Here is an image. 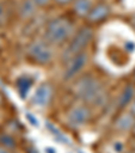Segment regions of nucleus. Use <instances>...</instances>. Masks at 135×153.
<instances>
[{"instance_id": "obj_6", "label": "nucleus", "mask_w": 135, "mask_h": 153, "mask_svg": "<svg viewBox=\"0 0 135 153\" xmlns=\"http://www.w3.org/2000/svg\"><path fill=\"white\" fill-rule=\"evenodd\" d=\"M89 121H91V108L85 103H80V104L73 106L68 111V114H66V122H68V125L75 127V129L85 126Z\"/></svg>"}, {"instance_id": "obj_13", "label": "nucleus", "mask_w": 135, "mask_h": 153, "mask_svg": "<svg viewBox=\"0 0 135 153\" xmlns=\"http://www.w3.org/2000/svg\"><path fill=\"white\" fill-rule=\"evenodd\" d=\"M32 84V79H30L29 76H22L16 80V88L19 91V94L22 96H26L27 91L30 90V87Z\"/></svg>"}, {"instance_id": "obj_5", "label": "nucleus", "mask_w": 135, "mask_h": 153, "mask_svg": "<svg viewBox=\"0 0 135 153\" xmlns=\"http://www.w3.org/2000/svg\"><path fill=\"white\" fill-rule=\"evenodd\" d=\"M86 64H88V54H86V52H81L72 56L70 58H68L65 61L62 79L65 81H70L77 79L80 76V73L85 69Z\"/></svg>"}, {"instance_id": "obj_7", "label": "nucleus", "mask_w": 135, "mask_h": 153, "mask_svg": "<svg viewBox=\"0 0 135 153\" xmlns=\"http://www.w3.org/2000/svg\"><path fill=\"white\" fill-rule=\"evenodd\" d=\"M111 14V7L105 3V1H99V3L93 4L91 11H89L86 19L91 23H100L103 20H105Z\"/></svg>"}, {"instance_id": "obj_11", "label": "nucleus", "mask_w": 135, "mask_h": 153, "mask_svg": "<svg viewBox=\"0 0 135 153\" xmlns=\"http://www.w3.org/2000/svg\"><path fill=\"white\" fill-rule=\"evenodd\" d=\"M92 6H93L92 0H75L73 1V11L78 16L86 18L91 8H92Z\"/></svg>"}, {"instance_id": "obj_10", "label": "nucleus", "mask_w": 135, "mask_h": 153, "mask_svg": "<svg viewBox=\"0 0 135 153\" xmlns=\"http://www.w3.org/2000/svg\"><path fill=\"white\" fill-rule=\"evenodd\" d=\"M134 98H135V88L132 85H126L118 98V107L119 108L128 107Z\"/></svg>"}, {"instance_id": "obj_1", "label": "nucleus", "mask_w": 135, "mask_h": 153, "mask_svg": "<svg viewBox=\"0 0 135 153\" xmlns=\"http://www.w3.org/2000/svg\"><path fill=\"white\" fill-rule=\"evenodd\" d=\"M75 95L88 106H101L107 96L103 83L93 75H84L76 79Z\"/></svg>"}, {"instance_id": "obj_17", "label": "nucleus", "mask_w": 135, "mask_h": 153, "mask_svg": "<svg viewBox=\"0 0 135 153\" xmlns=\"http://www.w3.org/2000/svg\"><path fill=\"white\" fill-rule=\"evenodd\" d=\"M128 111L135 117V98L132 99V102L130 103V106H128Z\"/></svg>"}, {"instance_id": "obj_18", "label": "nucleus", "mask_w": 135, "mask_h": 153, "mask_svg": "<svg viewBox=\"0 0 135 153\" xmlns=\"http://www.w3.org/2000/svg\"><path fill=\"white\" fill-rule=\"evenodd\" d=\"M132 131H134V134H135V125H134V127H132Z\"/></svg>"}, {"instance_id": "obj_2", "label": "nucleus", "mask_w": 135, "mask_h": 153, "mask_svg": "<svg viewBox=\"0 0 135 153\" xmlns=\"http://www.w3.org/2000/svg\"><path fill=\"white\" fill-rule=\"evenodd\" d=\"M73 34H75V26L72 22L63 16H57L46 23L43 31V39L49 42L52 46H60L65 45Z\"/></svg>"}, {"instance_id": "obj_14", "label": "nucleus", "mask_w": 135, "mask_h": 153, "mask_svg": "<svg viewBox=\"0 0 135 153\" xmlns=\"http://www.w3.org/2000/svg\"><path fill=\"white\" fill-rule=\"evenodd\" d=\"M0 144H3L4 145V146H6V145H7V146H14V141H12V140L11 138H10V137H0Z\"/></svg>"}, {"instance_id": "obj_12", "label": "nucleus", "mask_w": 135, "mask_h": 153, "mask_svg": "<svg viewBox=\"0 0 135 153\" xmlns=\"http://www.w3.org/2000/svg\"><path fill=\"white\" fill-rule=\"evenodd\" d=\"M35 10H37V4L32 0H24L19 8L20 16L24 18V19H29L35 14Z\"/></svg>"}, {"instance_id": "obj_15", "label": "nucleus", "mask_w": 135, "mask_h": 153, "mask_svg": "<svg viewBox=\"0 0 135 153\" xmlns=\"http://www.w3.org/2000/svg\"><path fill=\"white\" fill-rule=\"evenodd\" d=\"M32 1L37 4V7H46L52 0H32Z\"/></svg>"}, {"instance_id": "obj_3", "label": "nucleus", "mask_w": 135, "mask_h": 153, "mask_svg": "<svg viewBox=\"0 0 135 153\" xmlns=\"http://www.w3.org/2000/svg\"><path fill=\"white\" fill-rule=\"evenodd\" d=\"M93 38V30L89 26H84L80 30L75 31V34L70 37V39L65 43V48H63L62 52V58L63 60H68L72 56L77 54V53L85 52L86 48L89 46V43Z\"/></svg>"}, {"instance_id": "obj_4", "label": "nucleus", "mask_w": 135, "mask_h": 153, "mask_svg": "<svg viewBox=\"0 0 135 153\" xmlns=\"http://www.w3.org/2000/svg\"><path fill=\"white\" fill-rule=\"evenodd\" d=\"M27 54L34 62L41 64V65H46V64L52 62L53 57H54L52 45L45 39L34 41L27 49Z\"/></svg>"}, {"instance_id": "obj_16", "label": "nucleus", "mask_w": 135, "mask_h": 153, "mask_svg": "<svg viewBox=\"0 0 135 153\" xmlns=\"http://www.w3.org/2000/svg\"><path fill=\"white\" fill-rule=\"evenodd\" d=\"M75 0H54V3L58 4V6H66V4L73 3Z\"/></svg>"}, {"instance_id": "obj_19", "label": "nucleus", "mask_w": 135, "mask_h": 153, "mask_svg": "<svg viewBox=\"0 0 135 153\" xmlns=\"http://www.w3.org/2000/svg\"><path fill=\"white\" fill-rule=\"evenodd\" d=\"M130 153H135V150H132V152H130Z\"/></svg>"}, {"instance_id": "obj_8", "label": "nucleus", "mask_w": 135, "mask_h": 153, "mask_svg": "<svg viewBox=\"0 0 135 153\" xmlns=\"http://www.w3.org/2000/svg\"><path fill=\"white\" fill-rule=\"evenodd\" d=\"M52 95H53L52 85L43 83L35 91L34 98H32V103L38 107H46L50 103V100H52Z\"/></svg>"}, {"instance_id": "obj_9", "label": "nucleus", "mask_w": 135, "mask_h": 153, "mask_svg": "<svg viewBox=\"0 0 135 153\" xmlns=\"http://www.w3.org/2000/svg\"><path fill=\"white\" fill-rule=\"evenodd\" d=\"M135 125V117L132 115L131 113H123L116 118L115 122V127L119 131H128V130H132Z\"/></svg>"}]
</instances>
